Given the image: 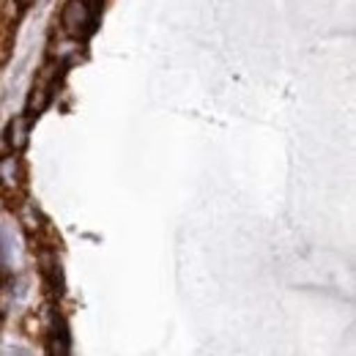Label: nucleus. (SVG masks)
Instances as JSON below:
<instances>
[{
	"label": "nucleus",
	"mask_w": 356,
	"mask_h": 356,
	"mask_svg": "<svg viewBox=\"0 0 356 356\" xmlns=\"http://www.w3.org/2000/svg\"><path fill=\"white\" fill-rule=\"evenodd\" d=\"M93 25V8L88 0H66L60 8V31L63 36L83 39Z\"/></svg>",
	"instance_id": "f257e3e1"
},
{
	"label": "nucleus",
	"mask_w": 356,
	"mask_h": 356,
	"mask_svg": "<svg viewBox=\"0 0 356 356\" xmlns=\"http://www.w3.org/2000/svg\"><path fill=\"white\" fill-rule=\"evenodd\" d=\"M25 181V165L19 159V154L8 151L0 156V189L3 192H17Z\"/></svg>",
	"instance_id": "f03ea898"
},
{
	"label": "nucleus",
	"mask_w": 356,
	"mask_h": 356,
	"mask_svg": "<svg viewBox=\"0 0 356 356\" xmlns=\"http://www.w3.org/2000/svg\"><path fill=\"white\" fill-rule=\"evenodd\" d=\"M6 140H8V148H11L14 154H19V151H25V148H28V140H31V124H28V118H25V115H14V118L8 121Z\"/></svg>",
	"instance_id": "7ed1b4c3"
},
{
	"label": "nucleus",
	"mask_w": 356,
	"mask_h": 356,
	"mask_svg": "<svg viewBox=\"0 0 356 356\" xmlns=\"http://www.w3.org/2000/svg\"><path fill=\"white\" fill-rule=\"evenodd\" d=\"M80 52H83V44H80V39H72V36H58L52 47H49V58H52V63H69V60H74V58H80Z\"/></svg>",
	"instance_id": "20e7f679"
},
{
	"label": "nucleus",
	"mask_w": 356,
	"mask_h": 356,
	"mask_svg": "<svg viewBox=\"0 0 356 356\" xmlns=\"http://www.w3.org/2000/svg\"><path fill=\"white\" fill-rule=\"evenodd\" d=\"M49 96H52V88H49V80L42 77L33 90H31V96H28V115H42L47 110V104H49Z\"/></svg>",
	"instance_id": "39448f33"
},
{
	"label": "nucleus",
	"mask_w": 356,
	"mask_h": 356,
	"mask_svg": "<svg viewBox=\"0 0 356 356\" xmlns=\"http://www.w3.org/2000/svg\"><path fill=\"white\" fill-rule=\"evenodd\" d=\"M17 220H19V225H22L28 233H39L42 225H44L42 211H39L36 203H31V200H22V203L17 206Z\"/></svg>",
	"instance_id": "423d86ee"
},
{
	"label": "nucleus",
	"mask_w": 356,
	"mask_h": 356,
	"mask_svg": "<svg viewBox=\"0 0 356 356\" xmlns=\"http://www.w3.org/2000/svg\"><path fill=\"white\" fill-rule=\"evenodd\" d=\"M49 351L52 356H69V340H66V334H52L49 337Z\"/></svg>",
	"instance_id": "0eeeda50"
}]
</instances>
